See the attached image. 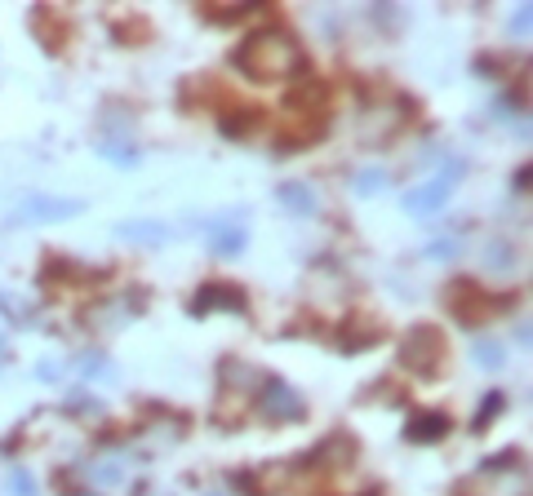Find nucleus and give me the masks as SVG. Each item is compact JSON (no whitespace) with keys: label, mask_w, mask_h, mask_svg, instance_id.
<instances>
[{"label":"nucleus","mask_w":533,"mask_h":496,"mask_svg":"<svg viewBox=\"0 0 533 496\" xmlns=\"http://www.w3.org/2000/svg\"><path fill=\"white\" fill-rule=\"evenodd\" d=\"M236 72L249 76V80H285V76H298L303 72V50L290 32H253L240 41L236 50Z\"/></svg>","instance_id":"f257e3e1"},{"label":"nucleus","mask_w":533,"mask_h":496,"mask_svg":"<svg viewBox=\"0 0 533 496\" xmlns=\"http://www.w3.org/2000/svg\"><path fill=\"white\" fill-rule=\"evenodd\" d=\"M325 129V94L312 85L307 94H294L281 107V151H298Z\"/></svg>","instance_id":"f03ea898"},{"label":"nucleus","mask_w":533,"mask_h":496,"mask_svg":"<svg viewBox=\"0 0 533 496\" xmlns=\"http://www.w3.org/2000/svg\"><path fill=\"white\" fill-rule=\"evenodd\" d=\"M400 355H405V368H409V372H418V377H440V368H444V359H449V346H444V332H440L436 324H418V328H409Z\"/></svg>","instance_id":"7ed1b4c3"},{"label":"nucleus","mask_w":533,"mask_h":496,"mask_svg":"<svg viewBox=\"0 0 533 496\" xmlns=\"http://www.w3.org/2000/svg\"><path fill=\"white\" fill-rule=\"evenodd\" d=\"M462 173H467V164L453 156V160H449L436 178H427L422 187H413V191L405 195V209H409L413 217H431L436 209H444V200L453 195V187H458V178H462Z\"/></svg>","instance_id":"20e7f679"},{"label":"nucleus","mask_w":533,"mask_h":496,"mask_svg":"<svg viewBox=\"0 0 533 496\" xmlns=\"http://www.w3.org/2000/svg\"><path fill=\"white\" fill-rule=\"evenodd\" d=\"M258 412L266 421H303L307 416V403L298 390H290L281 377H266L262 390H258Z\"/></svg>","instance_id":"39448f33"},{"label":"nucleus","mask_w":533,"mask_h":496,"mask_svg":"<svg viewBox=\"0 0 533 496\" xmlns=\"http://www.w3.org/2000/svg\"><path fill=\"white\" fill-rule=\"evenodd\" d=\"M449 310H453V319H462L467 328H475V324H484V315L489 310H498V306H506L511 297H493V301H484V293L471 284V279H458V284H449Z\"/></svg>","instance_id":"423d86ee"},{"label":"nucleus","mask_w":533,"mask_h":496,"mask_svg":"<svg viewBox=\"0 0 533 496\" xmlns=\"http://www.w3.org/2000/svg\"><path fill=\"white\" fill-rule=\"evenodd\" d=\"M85 209V200H54V195H36V200H27L23 209H19V217L23 222H67V217H76Z\"/></svg>","instance_id":"0eeeda50"},{"label":"nucleus","mask_w":533,"mask_h":496,"mask_svg":"<svg viewBox=\"0 0 533 496\" xmlns=\"http://www.w3.org/2000/svg\"><path fill=\"white\" fill-rule=\"evenodd\" d=\"M187 310H191V315H209V310H244V293H240L236 284H205V288L191 297Z\"/></svg>","instance_id":"6e6552de"},{"label":"nucleus","mask_w":533,"mask_h":496,"mask_svg":"<svg viewBox=\"0 0 533 496\" xmlns=\"http://www.w3.org/2000/svg\"><path fill=\"white\" fill-rule=\"evenodd\" d=\"M244 244H249V231H244L240 217H236V222H231V217L213 222V231H209V253H213V257H240Z\"/></svg>","instance_id":"1a4fd4ad"},{"label":"nucleus","mask_w":533,"mask_h":496,"mask_svg":"<svg viewBox=\"0 0 533 496\" xmlns=\"http://www.w3.org/2000/svg\"><path fill=\"white\" fill-rule=\"evenodd\" d=\"M453 430V421H449V412H418V416H409V425H405V439L409 443H440L444 434Z\"/></svg>","instance_id":"9d476101"},{"label":"nucleus","mask_w":533,"mask_h":496,"mask_svg":"<svg viewBox=\"0 0 533 496\" xmlns=\"http://www.w3.org/2000/svg\"><path fill=\"white\" fill-rule=\"evenodd\" d=\"M276 200H281V204H285L294 217H312V213L321 209V200H316V191H312L307 182H281Z\"/></svg>","instance_id":"9b49d317"},{"label":"nucleus","mask_w":533,"mask_h":496,"mask_svg":"<svg viewBox=\"0 0 533 496\" xmlns=\"http://www.w3.org/2000/svg\"><path fill=\"white\" fill-rule=\"evenodd\" d=\"M116 235L129 240V244H165V240H169V231H165L160 222H120Z\"/></svg>","instance_id":"f8f14e48"},{"label":"nucleus","mask_w":533,"mask_h":496,"mask_svg":"<svg viewBox=\"0 0 533 496\" xmlns=\"http://www.w3.org/2000/svg\"><path fill=\"white\" fill-rule=\"evenodd\" d=\"M262 120V111L258 107H240L236 116H222V134H231V138H244L253 125Z\"/></svg>","instance_id":"ddd939ff"},{"label":"nucleus","mask_w":533,"mask_h":496,"mask_svg":"<svg viewBox=\"0 0 533 496\" xmlns=\"http://www.w3.org/2000/svg\"><path fill=\"white\" fill-rule=\"evenodd\" d=\"M520 465H524V452H520V447H506V452L480 461V474H506V469H520Z\"/></svg>","instance_id":"4468645a"},{"label":"nucleus","mask_w":533,"mask_h":496,"mask_svg":"<svg viewBox=\"0 0 533 496\" xmlns=\"http://www.w3.org/2000/svg\"><path fill=\"white\" fill-rule=\"evenodd\" d=\"M484 266H489V271H511V266H515V248H511L506 240H493L489 253H484Z\"/></svg>","instance_id":"2eb2a0df"},{"label":"nucleus","mask_w":533,"mask_h":496,"mask_svg":"<svg viewBox=\"0 0 533 496\" xmlns=\"http://www.w3.org/2000/svg\"><path fill=\"white\" fill-rule=\"evenodd\" d=\"M502 408H506V394H502V390H489V394H484V403L475 408V421H471V425H475V430H484V425H489Z\"/></svg>","instance_id":"dca6fc26"},{"label":"nucleus","mask_w":533,"mask_h":496,"mask_svg":"<svg viewBox=\"0 0 533 496\" xmlns=\"http://www.w3.org/2000/svg\"><path fill=\"white\" fill-rule=\"evenodd\" d=\"M249 14H258L253 0H244V5H231V10H205V19H213V23H236V19H249Z\"/></svg>","instance_id":"f3484780"},{"label":"nucleus","mask_w":533,"mask_h":496,"mask_svg":"<svg viewBox=\"0 0 533 496\" xmlns=\"http://www.w3.org/2000/svg\"><path fill=\"white\" fill-rule=\"evenodd\" d=\"M475 363H480V368H502V346L489 341V337L475 341Z\"/></svg>","instance_id":"a211bd4d"},{"label":"nucleus","mask_w":533,"mask_h":496,"mask_svg":"<svg viewBox=\"0 0 533 496\" xmlns=\"http://www.w3.org/2000/svg\"><path fill=\"white\" fill-rule=\"evenodd\" d=\"M382 182H387L382 169H365V173L356 178V191H360V195H374V191H382Z\"/></svg>","instance_id":"6ab92c4d"},{"label":"nucleus","mask_w":533,"mask_h":496,"mask_svg":"<svg viewBox=\"0 0 533 496\" xmlns=\"http://www.w3.org/2000/svg\"><path fill=\"white\" fill-rule=\"evenodd\" d=\"M81 372H85V377H112V363H107V355H98V350H94V355H85Z\"/></svg>","instance_id":"aec40b11"},{"label":"nucleus","mask_w":533,"mask_h":496,"mask_svg":"<svg viewBox=\"0 0 533 496\" xmlns=\"http://www.w3.org/2000/svg\"><path fill=\"white\" fill-rule=\"evenodd\" d=\"M10 487H14V496H36V478H32L27 469H14Z\"/></svg>","instance_id":"412c9836"},{"label":"nucleus","mask_w":533,"mask_h":496,"mask_svg":"<svg viewBox=\"0 0 533 496\" xmlns=\"http://www.w3.org/2000/svg\"><path fill=\"white\" fill-rule=\"evenodd\" d=\"M94 478H98V483H120L125 469H116V461H98V465H94Z\"/></svg>","instance_id":"4be33fe9"},{"label":"nucleus","mask_w":533,"mask_h":496,"mask_svg":"<svg viewBox=\"0 0 533 496\" xmlns=\"http://www.w3.org/2000/svg\"><path fill=\"white\" fill-rule=\"evenodd\" d=\"M453 253H458L453 240H436V244H431V257H453Z\"/></svg>","instance_id":"5701e85b"},{"label":"nucleus","mask_w":533,"mask_h":496,"mask_svg":"<svg viewBox=\"0 0 533 496\" xmlns=\"http://www.w3.org/2000/svg\"><path fill=\"white\" fill-rule=\"evenodd\" d=\"M10 359V350H5V337H0V363H5Z\"/></svg>","instance_id":"b1692460"}]
</instances>
